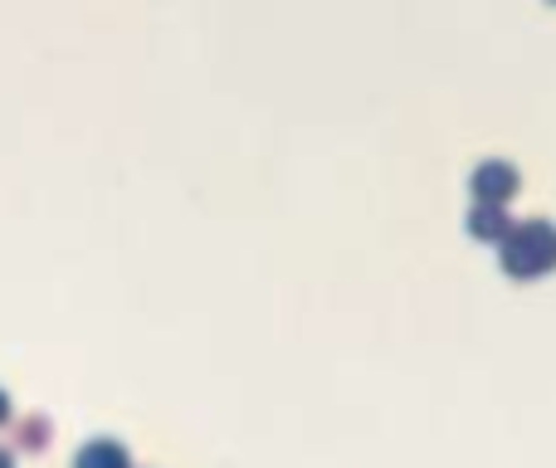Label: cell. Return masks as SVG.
<instances>
[{"label": "cell", "mask_w": 556, "mask_h": 468, "mask_svg": "<svg viewBox=\"0 0 556 468\" xmlns=\"http://www.w3.org/2000/svg\"><path fill=\"white\" fill-rule=\"evenodd\" d=\"M74 468H127V450L123 444H113V440H93V444L78 450Z\"/></svg>", "instance_id": "cell-1"}, {"label": "cell", "mask_w": 556, "mask_h": 468, "mask_svg": "<svg viewBox=\"0 0 556 468\" xmlns=\"http://www.w3.org/2000/svg\"><path fill=\"white\" fill-rule=\"evenodd\" d=\"M0 468H10V454H0Z\"/></svg>", "instance_id": "cell-3"}, {"label": "cell", "mask_w": 556, "mask_h": 468, "mask_svg": "<svg viewBox=\"0 0 556 468\" xmlns=\"http://www.w3.org/2000/svg\"><path fill=\"white\" fill-rule=\"evenodd\" d=\"M0 420H10V401H5V391H0Z\"/></svg>", "instance_id": "cell-2"}]
</instances>
